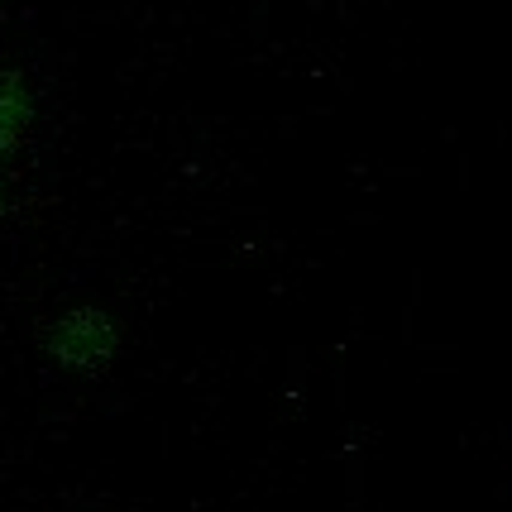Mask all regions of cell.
I'll return each mask as SVG.
<instances>
[{
	"label": "cell",
	"instance_id": "6da1fadb",
	"mask_svg": "<svg viewBox=\"0 0 512 512\" xmlns=\"http://www.w3.org/2000/svg\"><path fill=\"white\" fill-rule=\"evenodd\" d=\"M20 125H24L20 87H15V82H5V87H0V149H5V144H15Z\"/></svg>",
	"mask_w": 512,
	"mask_h": 512
}]
</instances>
